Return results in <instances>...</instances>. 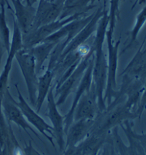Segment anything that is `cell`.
<instances>
[{
  "label": "cell",
  "instance_id": "6",
  "mask_svg": "<svg viewBox=\"0 0 146 155\" xmlns=\"http://www.w3.org/2000/svg\"><path fill=\"white\" fill-rule=\"evenodd\" d=\"M93 56L94 50L93 46H92V49L90 52L82 59L81 62L76 66V68L74 69V71L61 83L60 86L54 88L55 97L58 96V99L56 101L57 106L64 103L69 95L74 91L75 88H77L78 85L83 78L85 71L87 69Z\"/></svg>",
  "mask_w": 146,
  "mask_h": 155
},
{
  "label": "cell",
  "instance_id": "23",
  "mask_svg": "<svg viewBox=\"0 0 146 155\" xmlns=\"http://www.w3.org/2000/svg\"><path fill=\"white\" fill-rule=\"evenodd\" d=\"M146 109V85L145 86V89H144L143 94H142V96L141 97V101L139 102L138 105V107L136 109V111L135 113L138 116V118L141 117V115H143V112Z\"/></svg>",
  "mask_w": 146,
  "mask_h": 155
},
{
  "label": "cell",
  "instance_id": "2",
  "mask_svg": "<svg viewBox=\"0 0 146 155\" xmlns=\"http://www.w3.org/2000/svg\"><path fill=\"white\" fill-rule=\"evenodd\" d=\"M124 99H116L106 110L98 112L94 119V123L90 134L98 136H107L114 127H118L125 121H131L138 116L135 112L125 105Z\"/></svg>",
  "mask_w": 146,
  "mask_h": 155
},
{
  "label": "cell",
  "instance_id": "20",
  "mask_svg": "<svg viewBox=\"0 0 146 155\" xmlns=\"http://www.w3.org/2000/svg\"><path fill=\"white\" fill-rule=\"evenodd\" d=\"M146 21V6L142 9V11L138 14L136 17V21H135V24L134 26H133L132 31H131V41L129 43V44L125 47L124 49L123 50V51L121 52V54H123L127 48H129L132 46V44L134 43L137 39L139 31L143 27L144 24Z\"/></svg>",
  "mask_w": 146,
  "mask_h": 155
},
{
  "label": "cell",
  "instance_id": "10",
  "mask_svg": "<svg viewBox=\"0 0 146 155\" xmlns=\"http://www.w3.org/2000/svg\"><path fill=\"white\" fill-rule=\"evenodd\" d=\"M13 22V34H12V37L11 39L10 48L9 52L7 53V60H6L5 66H4L2 73H0V100H1V101L5 91L9 88L8 82H9V74L12 70L14 59L15 58L16 54L19 51L23 49L22 34L14 17Z\"/></svg>",
  "mask_w": 146,
  "mask_h": 155
},
{
  "label": "cell",
  "instance_id": "5",
  "mask_svg": "<svg viewBox=\"0 0 146 155\" xmlns=\"http://www.w3.org/2000/svg\"><path fill=\"white\" fill-rule=\"evenodd\" d=\"M15 58L25 81L30 104L35 107L39 77L34 56L28 49L23 48L16 54Z\"/></svg>",
  "mask_w": 146,
  "mask_h": 155
},
{
  "label": "cell",
  "instance_id": "3",
  "mask_svg": "<svg viewBox=\"0 0 146 155\" xmlns=\"http://www.w3.org/2000/svg\"><path fill=\"white\" fill-rule=\"evenodd\" d=\"M106 38L107 40V48H108V59H107V81L104 93V101L106 106H108L118 96V94L116 77L121 37L114 44V33L107 29Z\"/></svg>",
  "mask_w": 146,
  "mask_h": 155
},
{
  "label": "cell",
  "instance_id": "12",
  "mask_svg": "<svg viewBox=\"0 0 146 155\" xmlns=\"http://www.w3.org/2000/svg\"><path fill=\"white\" fill-rule=\"evenodd\" d=\"M99 110L95 85L91 87L80 98L73 114V122L81 120H94Z\"/></svg>",
  "mask_w": 146,
  "mask_h": 155
},
{
  "label": "cell",
  "instance_id": "21",
  "mask_svg": "<svg viewBox=\"0 0 146 155\" xmlns=\"http://www.w3.org/2000/svg\"><path fill=\"white\" fill-rule=\"evenodd\" d=\"M121 0H110V7L108 12V29L114 33L117 19L119 16V3Z\"/></svg>",
  "mask_w": 146,
  "mask_h": 155
},
{
  "label": "cell",
  "instance_id": "32",
  "mask_svg": "<svg viewBox=\"0 0 146 155\" xmlns=\"http://www.w3.org/2000/svg\"><path fill=\"white\" fill-rule=\"evenodd\" d=\"M46 1H48V2H53V1H55V0H46Z\"/></svg>",
  "mask_w": 146,
  "mask_h": 155
},
{
  "label": "cell",
  "instance_id": "22",
  "mask_svg": "<svg viewBox=\"0 0 146 155\" xmlns=\"http://www.w3.org/2000/svg\"><path fill=\"white\" fill-rule=\"evenodd\" d=\"M98 155H119L113 142L110 132L107 135L106 142L100 148Z\"/></svg>",
  "mask_w": 146,
  "mask_h": 155
},
{
  "label": "cell",
  "instance_id": "14",
  "mask_svg": "<svg viewBox=\"0 0 146 155\" xmlns=\"http://www.w3.org/2000/svg\"><path fill=\"white\" fill-rule=\"evenodd\" d=\"M93 61H94V56L90 61L89 65H88L87 69L85 71L83 78H81L80 81L79 85H78L76 91L75 96L73 98V101L72 102L71 106L70 107L68 113L64 115V132H67L69 127L73 122V114H74L75 108L76 107L78 103H79V100L82 97L84 93L91 87L92 83H93Z\"/></svg>",
  "mask_w": 146,
  "mask_h": 155
},
{
  "label": "cell",
  "instance_id": "11",
  "mask_svg": "<svg viewBox=\"0 0 146 155\" xmlns=\"http://www.w3.org/2000/svg\"><path fill=\"white\" fill-rule=\"evenodd\" d=\"M36 15L33 24L32 30L40 26L56 21L62 14L66 0H55L48 2L46 0H39Z\"/></svg>",
  "mask_w": 146,
  "mask_h": 155
},
{
  "label": "cell",
  "instance_id": "33",
  "mask_svg": "<svg viewBox=\"0 0 146 155\" xmlns=\"http://www.w3.org/2000/svg\"><path fill=\"white\" fill-rule=\"evenodd\" d=\"M121 2H125V0H121Z\"/></svg>",
  "mask_w": 146,
  "mask_h": 155
},
{
  "label": "cell",
  "instance_id": "15",
  "mask_svg": "<svg viewBox=\"0 0 146 155\" xmlns=\"http://www.w3.org/2000/svg\"><path fill=\"white\" fill-rule=\"evenodd\" d=\"M93 123L94 120H81L73 122L66 132L65 150L76 146L87 138L90 134Z\"/></svg>",
  "mask_w": 146,
  "mask_h": 155
},
{
  "label": "cell",
  "instance_id": "4",
  "mask_svg": "<svg viewBox=\"0 0 146 155\" xmlns=\"http://www.w3.org/2000/svg\"><path fill=\"white\" fill-rule=\"evenodd\" d=\"M87 12H81L75 13L64 19H59L51 23L47 24L46 25L42 26L36 29L31 31L30 32L22 34V42H23V48L29 49L34 47L43 41L48 38L49 36L56 33L63 26L66 25L70 22L76 20L79 18L87 15Z\"/></svg>",
  "mask_w": 146,
  "mask_h": 155
},
{
  "label": "cell",
  "instance_id": "17",
  "mask_svg": "<svg viewBox=\"0 0 146 155\" xmlns=\"http://www.w3.org/2000/svg\"><path fill=\"white\" fill-rule=\"evenodd\" d=\"M54 78V72L52 70L47 69L41 76L38 78L37 95H36V102L35 106V110L39 113L42 109L45 99L46 98L49 91H50L52 83Z\"/></svg>",
  "mask_w": 146,
  "mask_h": 155
},
{
  "label": "cell",
  "instance_id": "27",
  "mask_svg": "<svg viewBox=\"0 0 146 155\" xmlns=\"http://www.w3.org/2000/svg\"><path fill=\"white\" fill-rule=\"evenodd\" d=\"M0 155H9L8 147L7 144H5L2 148L0 149Z\"/></svg>",
  "mask_w": 146,
  "mask_h": 155
},
{
  "label": "cell",
  "instance_id": "30",
  "mask_svg": "<svg viewBox=\"0 0 146 155\" xmlns=\"http://www.w3.org/2000/svg\"><path fill=\"white\" fill-rule=\"evenodd\" d=\"M97 1H99V0H91L90 4H91V5H94V3ZM103 1H104V6H106V0H103Z\"/></svg>",
  "mask_w": 146,
  "mask_h": 155
},
{
  "label": "cell",
  "instance_id": "26",
  "mask_svg": "<svg viewBox=\"0 0 146 155\" xmlns=\"http://www.w3.org/2000/svg\"><path fill=\"white\" fill-rule=\"evenodd\" d=\"M5 52H7V51H6L5 45H4V43L1 38V36H0V68H1L2 61V58Z\"/></svg>",
  "mask_w": 146,
  "mask_h": 155
},
{
  "label": "cell",
  "instance_id": "7",
  "mask_svg": "<svg viewBox=\"0 0 146 155\" xmlns=\"http://www.w3.org/2000/svg\"><path fill=\"white\" fill-rule=\"evenodd\" d=\"M16 101L12 97L9 89L8 88L3 95L1 103L2 109L4 116H5L7 122L8 123L14 122L19 128H22L31 138H32V136L30 135L29 131L32 132L36 137L43 142L38 132H36V130L33 128L32 126L29 123L26 118L24 117L23 113L20 108L18 107V105H16Z\"/></svg>",
  "mask_w": 146,
  "mask_h": 155
},
{
  "label": "cell",
  "instance_id": "24",
  "mask_svg": "<svg viewBox=\"0 0 146 155\" xmlns=\"http://www.w3.org/2000/svg\"><path fill=\"white\" fill-rule=\"evenodd\" d=\"M133 134L135 138L137 139L138 141L141 144L143 147V148L145 150L146 153V132L143 134H138L136 132H135L134 130H133Z\"/></svg>",
  "mask_w": 146,
  "mask_h": 155
},
{
  "label": "cell",
  "instance_id": "1",
  "mask_svg": "<svg viewBox=\"0 0 146 155\" xmlns=\"http://www.w3.org/2000/svg\"><path fill=\"white\" fill-rule=\"evenodd\" d=\"M108 10H105L104 15L98 21L97 29L92 42L94 50V61L93 66V83L95 85L97 95L98 106L99 112L106 110V104L104 101V93L107 81V58L104 51V44L106 39V31L108 26Z\"/></svg>",
  "mask_w": 146,
  "mask_h": 155
},
{
  "label": "cell",
  "instance_id": "13",
  "mask_svg": "<svg viewBox=\"0 0 146 155\" xmlns=\"http://www.w3.org/2000/svg\"><path fill=\"white\" fill-rule=\"evenodd\" d=\"M13 5L14 18L19 26L22 34H26L32 29L33 24L36 15L35 8L29 0H24L25 4L21 0H10Z\"/></svg>",
  "mask_w": 146,
  "mask_h": 155
},
{
  "label": "cell",
  "instance_id": "18",
  "mask_svg": "<svg viewBox=\"0 0 146 155\" xmlns=\"http://www.w3.org/2000/svg\"><path fill=\"white\" fill-rule=\"evenodd\" d=\"M56 45V44L53 42L43 41L40 44L28 49L34 58L37 74H39L41 71L43 69L45 61L49 58V56Z\"/></svg>",
  "mask_w": 146,
  "mask_h": 155
},
{
  "label": "cell",
  "instance_id": "28",
  "mask_svg": "<svg viewBox=\"0 0 146 155\" xmlns=\"http://www.w3.org/2000/svg\"><path fill=\"white\" fill-rule=\"evenodd\" d=\"M1 3L5 4V5L7 6L8 9L11 10L12 12L13 11V9H12V7H11V6H10V5H9V0H0V4H1Z\"/></svg>",
  "mask_w": 146,
  "mask_h": 155
},
{
  "label": "cell",
  "instance_id": "29",
  "mask_svg": "<svg viewBox=\"0 0 146 155\" xmlns=\"http://www.w3.org/2000/svg\"><path fill=\"white\" fill-rule=\"evenodd\" d=\"M146 2V0H136V1L135 2V3L133 4L132 8H131V9H133V8H135V6L137 5H143V4H145Z\"/></svg>",
  "mask_w": 146,
  "mask_h": 155
},
{
  "label": "cell",
  "instance_id": "19",
  "mask_svg": "<svg viewBox=\"0 0 146 155\" xmlns=\"http://www.w3.org/2000/svg\"><path fill=\"white\" fill-rule=\"evenodd\" d=\"M0 36L5 45L7 53L9 52L11 44V38H10V29L8 26L6 19L5 5L3 3L0 4Z\"/></svg>",
  "mask_w": 146,
  "mask_h": 155
},
{
  "label": "cell",
  "instance_id": "25",
  "mask_svg": "<svg viewBox=\"0 0 146 155\" xmlns=\"http://www.w3.org/2000/svg\"><path fill=\"white\" fill-rule=\"evenodd\" d=\"M24 155H42L33 147L31 142H29V144H26L24 147Z\"/></svg>",
  "mask_w": 146,
  "mask_h": 155
},
{
  "label": "cell",
  "instance_id": "31",
  "mask_svg": "<svg viewBox=\"0 0 146 155\" xmlns=\"http://www.w3.org/2000/svg\"><path fill=\"white\" fill-rule=\"evenodd\" d=\"M98 153H99V152H94L93 154H90V155H98Z\"/></svg>",
  "mask_w": 146,
  "mask_h": 155
},
{
  "label": "cell",
  "instance_id": "16",
  "mask_svg": "<svg viewBox=\"0 0 146 155\" xmlns=\"http://www.w3.org/2000/svg\"><path fill=\"white\" fill-rule=\"evenodd\" d=\"M107 136L90 134L83 141L73 147L63 151V155H90L99 152L106 142Z\"/></svg>",
  "mask_w": 146,
  "mask_h": 155
},
{
  "label": "cell",
  "instance_id": "8",
  "mask_svg": "<svg viewBox=\"0 0 146 155\" xmlns=\"http://www.w3.org/2000/svg\"><path fill=\"white\" fill-rule=\"evenodd\" d=\"M16 87L18 94V102H16V105L20 108L21 111L23 113L24 117L27 120V122L31 125L34 127L45 138H46L53 147H55L53 142V127L45 121L41 116L31 107L24 98L22 93L20 92L17 84L14 85Z\"/></svg>",
  "mask_w": 146,
  "mask_h": 155
},
{
  "label": "cell",
  "instance_id": "9",
  "mask_svg": "<svg viewBox=\"0 0 146 155\" xmlns=\"http://www.w3.org/2000/svg\"><path fill=\"white\" fill-rule=\"evenodd\" d=\"M47 99V110L45 116L50 120L52 124L53 139L56 142L61 152L65 150L64 139V115H61L58 110V106L55 101L54 87L52 85L49 91Z\"/></svg>",
  "mask_w": 146,
  "mask_h": 155
}]
</instances>
